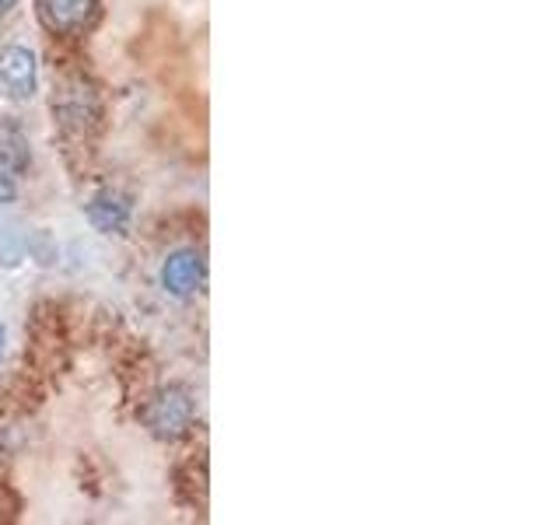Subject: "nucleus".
Masks as SVG:
<instances>
[{
	"instance_id": "nucleus-1",
	"label": "nucleus",
	"mask_w": 560,
	"mask_h": 525,
	"mask_svg": "<svg viewBox=\"0 0 560 525\" xmlns=\"http://www.w3.org/2000/svg\"><path fill=\"white\" fill-rule=\"evenodd\" d=\"M192 417H197V399H192L186 385H165L140 410L144 428L162 442H179L183 434H189Z\"/></svg>"
},
{
	"instance_id": "nucleus-2",
	"label": "nucleus",
	"mask_w": 560,
	"mask_h": 525,
	"mask_svg": "<svg viewBox=\"0 0 560 525\" xmlns=\"http://www.w3.org/2000/svg\"><path fill=\"white\" fill-rule=\"evenodd\" d=\"M39 88V63L28 46H4L0 49V98L4 102H32Z\"/></svg>"
},
{
	"instance_id": "nucleus-3",
	"label": "nucleus",
	"mask_w": 560,
	"mask_h": 525,
	"mask_svg": "<svg viewBox=\"0 0 560 525\" xmlns=\"http://www.w3.org/2000/svg\"><path fill=\"white\" fill-rule=\"evenodd\" d=\"M52 113L67 130H84L98 119V95L84 78H67L60 81L57 95H52Z\"/></svg>"
},
{
	"instance_id": "nucleus-4",
	"label": "nucleus",
	"mask_w": 560,
	"mask_h": 525,
	"mask_svg": "<svg viewBox=\"0 0 560 525\" xmlns=\"http://www.w3.org/2000/svg\"><path fill=\"white\" fill-rule=\"evenodd\" d=\"M35 14L52 35H78L95 22L98 0H35Z\"/></svg>"
},
{
	"instance_id": "nucleus-5",
	"label": "nucleus",
	"mask_w": 560,
	"mask_h": 525,
	"mask_svg": "<svg viewBox=\"0 0 560 525\" xmlns=\"http://www.w3.org/2000/svg\"><path fill=\"white\" fill-rule=\"evenodd\" d=\"M203 256L197 249H175L162 267V288L172 298H192L203 288Z\"/></svg>"
},
{
	"instance_id": "nucleus-6",
	"label": "nucleus",
	"mask_w": 560,
	"mask_h": 525,
	"mask_svg": "<svg viewBox=\"0 0 560 525\" xmlns=\"http://www.w3.org/2000/svg\"><path fill=\"white\" fill-rule=\"evenodd\" d=\"M84 214H88V221H92L95 232H102V235H127L130 200L119 197V192H113V189H102V192H95L92 200H88Z\"/></svg>"
},
{
	"instance_id": "nucleus-7",
	"label": "nucleus",
	"mask_w": 560,
	"mask_h": 525,
	"mask_svg": "<svg viewBox=\"0 0 560 525\" xmlns=\"http://www.w3.org/2000/svg\"><path fill=\"white\" fill-rule=\"evenodd\" d=\"M28 162H32V151H28V137L4 122L0 127V175H8V179H22L28 172Z\"/></svg>"
},
{
	"instance_id": "nucleus-8",
	"label": "nucleus",
	"mask_w": 560,
	"mask_h": 525,
	"mask_svg": "<svg viewBox=\"0 0 560 525\" xmlns=\"http://www.w3.org/2000/svg\"><path fill=\"white\" fill-rule=\"evenodd\" d=\"M18 8V0H0V14H11Z\"/></svg>"
},
{
	"instance_id": "nucleus-9",
	"label": "nucleus",
	"mask_w": 560,
	"mask_h": 525,
	"mask_svg": "<svg viewBox=\"0 0 560 525\" xmlns=\"http://www.w3.org/2000/svg\"><path fill=\"white\" fill-rule=\"evenodd\" d=\"M0 343H4V329H0Z\"/></svg>"
}]
</instances>
